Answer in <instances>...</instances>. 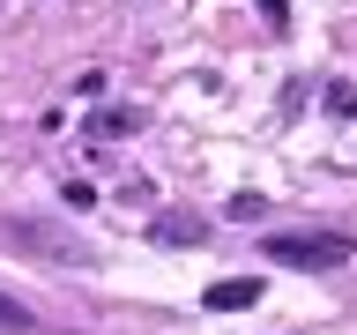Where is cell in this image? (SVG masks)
<instances>
[{
  "label": "cell",
  "mask_w": 357,
  "mask_h": 335,
  "mask_svg": "<svg viewBox=\"0 0 357 335\" xmlns=\"http://www.w3.org/2000/svg\"><path fill=\"white\" fill-rule=\"evenodd\" d=\"M22 328H30V313H22L15 298H8V290H0V335H22Z\"/></svg>",
  "instance_id": "5"
},
{
  "label": "cell",
  "mask_w": 357,
  "mask_h": 335,
  "mask_svg": "<svg viewBox=\"0 0 357 335\" xmlns=\"http://www.w3.org/2000/svg\"><path fill=\"white\" fill-rule=\"evenodd\" d=\"M261 298H268L261 276H223V283H208L201 306H208V313H245V306H261Z\"/></svg>",
  "instance_id": "2"
},
{
  "label": "cell",
  "mask_w": 357,
  "mask_h": 335,
  "mask_svg": "<svg viewBox=\"0 0 357 335\" xmlns=\"http://www.w3.org/2000/svg\"><path fill=\"white\" fill-rule=\"evenodd\" d=\"M261 246H268V261H283V268H350L357 261L350 231H275Z\"/></svg>",
  "instance_id": "1"
},
{
  "label": "cell",
  "mask_w": 357,
  "mask_h": 335,
  "mask_svg": "<svg viewBox=\"0 0 357 335\" xmlns=\"http://www.w3.org/2000/svg\"><path fill=\"white\" fill-rule=\"evenodd\" d=\"M89 134H97V142H119V134H142V112H134V105H112V112H97V119H89Z\"/></svg>",
  "instance_id": "4"
},
{
  "label": "cell",
  "mask_w": 357,
  "mask_h": 335,
  "mask_svg": "<svg viewBox=\"0 0 357 335\" xmlns=\"http://www.w3.org/2000/svg\"><path fill=\"white\" fill-rule=\"evenodd\" d=\"M328 112H342V119H357V89H350V82H328Z\"/></svg>",
  "instance_id": "6"
},
{
  "label": "cell",
  "mask_w": 357,
  "mask_h": 335,
  "mask_svg": "<svg viewBox=\"0 0 357 335\" xmlns=\"http://www.w3.org/2000/svg\"><path fill=\"white\" fill-rule=\"evenodd\" d=\"M261 15H268V30H283V22H290V8H283V0H261Z\"/></svg>",
  "instance_id": "7"
},
{
  "label": "cell",
  "mask_w": 357,
  "mask_h": 335,
  "mask_svg": "<svg viewBox=\"0 0 357 335\" xmlns=\"http://www.w3.org/2000/svg\"><path fill=\"white\" fill-rule=\"evenodd\" d=\"M149 239H156V246H208V223H201L194 209H156Z\"/></svg>",
  "instance_id": "3"
}]
</instances>
